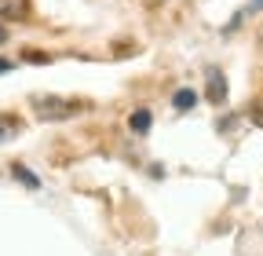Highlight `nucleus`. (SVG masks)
I'll return each mask as SVG.
<instances>
[{"mask_svg":"<svg viewBox=\"0 0 263 256\" xmlns=\"http://www.w3.org/2000/svg\"><path fill=\"white\" fill-rule=\"evenodd\" d=\"M4 74H11V62H8V59H0V77H4Z\"/></svg>","mask_w":263,"mask_h":256,"instance_id":"obj_11","label":"nucleus"},{"mask_svg":"<svg viewBox=\"0 0 263 256\" xmlns=\"http://www.w3.org/2000/svg\"><path fill=\"white\" fill-rule=\"evenodd\" d=\"M37 121H70V117H81L88 110V103L81 99H62V95H33L29 99Z\"/></svg>","mask_w":263,"mask_h":256,"instance_id":"obj_1","label":"nucleus"},{"mask_svg":"<svg viewBox=\"0 0 263 256\" xmlns=\"http://www.w3.org/2000/svg\"><path fill=\"white\" fill-rule=\"evenodd\" d=\"M4 41H8V26H4V22H0V44H4Z\"/></svg>","mask_w":263,"mask_h":256,"instance_id":"obj_12","label":"nucleus"},{"mask_svg":"<svg viewBox=\"0 0 263 256\" xmlns=\"http://www.w3.org/2000/svg\"><path fill=\"white\" fill-rule=\"evenodd\" d=\"M11 176H15L18 183H26L29 190H37V187H41V179H37V176H33V172H29L26 165H11Z\"/></svg>","mask_w":263,"mask_h":256,"instance_id":"obj_7","label":"nucleus"},{"mask_svg":"<svg viewBox=\"0 0 263 256\" xmlns=\"http://www.w3.org/2000/svg\"><path fill=\"white\" fill-rule=\"evenodd\" d=\"M205 99L212 106H223L227 103V77H223L219 66H209L205 70Z\"/></svg>","mask_w":263,"mask_h":256,"instance_id":"obj_2","label":"nucleus"},{"mask_svg":"<svg viewBox=\"0 0 263 256\" xmlns=\"http://www.w3.org/2000/svg\"><path fill=\"white\" fill-rule=\"evenodd\" d=\"M18 128H22V121H18L15 114H0V143H4V139H15Z\"/></svg>","mask_w":263,"mask_h":256,"instance_id":"obj_6","label":"nucleus"},{"mask_svg":"<svg viewBox=\"0 0 263 256\" xmlns=\"http://www.w3.org/2000/svg\"><path fill=\"white\" fill-rule=\"evenodd\" d=\"M26 59L29 62H48V55H41V51H26Z\"/></svg>","mask_w":263,"mask_h":256,"instance_id":"obj_9","label":"nucleus"},{"mask_svg":"<svg viewBox=\"0 0 263 256\" xmlns=\"http://www.w3.org/2000/svg\"><path fill=\"white\" fill-rule=\"evenodd\" d=\"M29 0H0V19H26Z\"/></svg>","mask_w":263,"mask_h":256,"instance_id":"obj_3","label":"nucleus"},{"mask_svg":"<svg viewBox=\"0 0 263 256\" xmlns=\"http://www.w3.org/2000/svg\"><path fill=\"white\" fill-rule=\"evenodd\" d=\"M249 117H252V121H256V124H259V128H263V103H256V106H252V110H249Z\"/></svg>","mask_w":263,"mask_h":256,"instance_id":"obj_8","label":"nucleus"},{"mask_svg":"<svg viewBox=\"0 0 263 256\" xmlns=\"http://www.w3.org/2000/svg\"><path fill=\"white\" fill-rule=\"evenodd\" d=\"M146 4H150V8H161V4H168V0H146Z\"/></svg>","mask_w":263,"mask_h":256,"instance_id":"obj_13","label":"nucleus"},{"mask_svg":"<svg viewBox=\"0 0 263 256\" xmlns=\"http://www.w3.org/2000/svg\"><path fill=\"white\" fill-rule=\"evenodd\" d=\"M172 106H176L179 114L194 110V106H197V92H194V88H179V92L172 95Z\"/></svg>","mask_w":263,"mask_h":256,"instance_id":"obj_5","label":"nucleus"},{"mask_svg":"<svg viewBox=\"0 0 263 256\" xmlns=\"http://www.w3.org/2000/svg\"><path fill=\"white\" fill-rule=\"evenodd\" d=\"M150 124H154V114H150V110H136V114L128 117V128H132L136 136H146Z\"/></svg>","mask_w":263,"mask_h":256,"instance_id":"obj_4","label":"nucleus"},{"mask_svg":"<svg viewBox=\"0 0 263 256\" xmlns=\"http://www.w3.org/2000/svg\"><path fill=\"white\" fill-rule=\"evenodd\" d=\"M263 8V0H249V8H245V15H252V11H259Z\"/></svg>","mask_w":263,"mask_h":256,"instance_id":"obj_10","label":"nucleus"}]
</instances>
